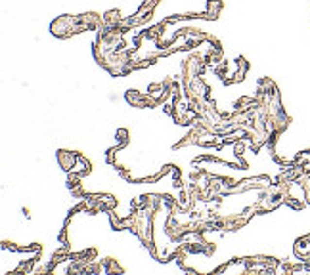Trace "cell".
<instances>
[{
  "label": "cell",
  "instance_id": "6da1fadb",
  "mask_svg": "<svg viewBox=\"0 0 310 275\" xmlns=\"http://www.w3.org/2000/svg\"><path fill=\"white\" fill-rule=\"evenodd\" d=\"M222 8H224L222 0H209V4H207V14H205L203 17H207V19H217V16L220 14Z\"/></svg>",
  "mask_w": 310,
  "mask_h": 275
}]
</instances>
